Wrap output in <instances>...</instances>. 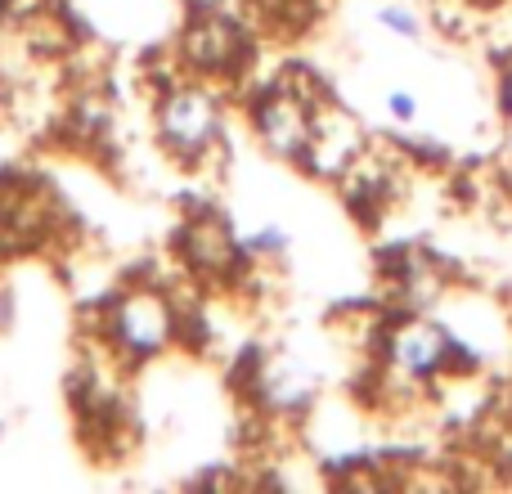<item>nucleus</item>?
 Segmentation results:
<instances>
[{"label": "nucleus", "instance_id": "nucleus-1", "mask_svg": "<svg viewBox=\"0 0 512 494\" xmlns=\"http://www.w3.org/2000/svg\"><path fill=\"white\" fill-rule=\"evenodd\" d=\"M360 153H364V126L346 108L319 104L315 122H310V140L301 149V162H306L310 176H324V180L346 176Z\"/></svg>", "mask_w": 512, "mask_h": 494}, {"label": "nucleus", "instance_id": "nucleus-2", "mask_svg": "<svg viewBox=\"0 0 512 494\" xmlns=\"http://www.w3.org/2000/svg\"><path fill=\"white\" fill-rule=\"evenodd\" d=\"M387 360L400 378L427 382L454 360V337L445 333L436 319L414 315V319H405V324H396V333L387 337Z\"/></svg>", "mask_w": 512, "mask_h": 494}, {"label": "nucleus", "instance_id": "nucleus-3", "mask_svg": "<svg viewBox=\"0 0 512 494\" xmlns=\"http://www.w3.org/2000/svg\"><path fill=\"white\" fill-rule=\"evenodd\" d=\"M113 333L131 355H158L171 342V306L149 288L131 292L113 315Z\"/></svg>", "mask_w": 512, "mask_h": 494}, {"label": "nucleus", "instance_id": "nucleus-4", "mask_svg": "<svg viewBox=\"0 0 512 494\" xmlns=\"http://www.w3.org/2000/svg\"><path fill=\"white\" fill-rule=\"evenodd\" d=\"M162 140L180 158H194L216 140V104L203 90H176L162 104Z\"/></svg>", "mask_w": 512, "mask_h": 494}, {"label": "nucleus", "instance_id": "nucleus-5", "mask_svg": "<svg viewBox=\"0 0 512 494\" xmlns=\"http://www.w3.org/2000/svg\"><path fill=\"white\" fill-rule=\"evenodd\" d=\"M310 122H315V108L301 95H288V90L270 95L256 108V131L279 158H301V149L310 140Z\"/></svg>", "mask_w": 512, "mask_h": 494}, {"label": "nucleus", "instance_id": "nucleus-6", "mask_svg": "<svg viewBox=\"0 0 512 494\" xmlns=\"http://www.w3.org/2000/svg\"><path fill=\"white\" fill-rule=\"evenodd\" d=\"M239 54H243V32L230 18L207 14L185 32V59L194 68H230Z\"/></svg>", "mask_w": 512, "mask_h": 494}, {"label": "nucleus", "instance_id": "nucleus-7", "mask_svg": "<svg viewBox=\"0 0 512 494\" xmlns=\"http://www.w3.org/2000/svg\"><path fill=\"white\" fill-rule=\"evenodd\" d=\"M234 239L225 234L221 221H194L185 230V256L198 265L203 274H225L234 265Z\"/></svg>", "mask_w": 512, "mask_h": 494}, {"label": "nucleus", "instance_id": "nucleus-8", "mask_svg": "<svg viewBox=\"0 0 512 494\" xmlns=\"http://www.w3.org/2000/svg\"><path fill=\"white\" fill-rule=\"evenodd\" d=\"M378 23L387 27V32L405 36V41H418V36H423V23H418V14H414V9H405V5H382L378 9Z\"/></svg>", "mask_w": 512, "mask_h": 494}, {"label": "nucleus", "instance_id": "nucleus-9", "mask_svg": "<svg viewBox=\"0 0 512 494\" xmlns=\"http://www.w3.org/2000/svg\"><path fill=\"white\" fill-rule=\"evenodd\" d=\"M387 113L396 117V122H414V117H418V95H414V90H391V95H387Z\"/></svg>", "mask_w": 512, "mask_h": 494}, {"label": "nucleus", "instance_id": "nucleus-10", "mask_svg": "<svg viewBox=\"0 0 512 494\" xmlns=\"http://www.w3.org/2000/svg\"><path fill=\"white\" fill-rule=\"evenodd\" d=\"M504 108L512 113V68H508V77H504Z\"/></svg>", "mask_w": 512, "mask_h": 494}, {"label": "nucleus", "instance_id": "nucleus-11", "mask_svg": "<svg viewBox=\"0 0 512 494\" xmlns=\"http://www.w3.org/2000/svg\"><path fill=\"white\" fill-rule=\"evenodd\" d=\"M477 5H495V0H477Z\"/></svg>", "mask_w": 512, "mask_h": 494}]
</instances>
